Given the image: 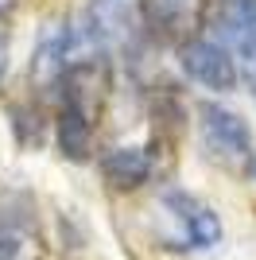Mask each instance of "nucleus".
Returning <instances> with one entry per match:
<instances>
[{
    "label": "nucleus",
    "mask_w": 256,
    "mask_h": 260,
    "mask_svg": "<svg viewBox=\"0 0 256 260\" xmlns=\"http://www.w3.org/2000/svg\"><path fill=\"white\" fill-rule=\"evenodd\" d=\"M159 210L167 214L171 229L163 233V249L171 252H210L221 245V217L194 198L182 186H163L159 190Z\"/></svg>",
    "instance_id": "obj_1"
},
{
    "label": "nucleus",
    "mask_w": 256,
    "mask_h": 260,
    "mask_svg": "<svg viewBox=\"0 0 256 260\" xmlns=\"http://www.w3.org/2000/svg\"><path fill=\"white\" fill-rule=\"evenodd\" d=\"M140 20L159 39H175L190 23V0H140Z\"/></svg>",
    "instance_id": "obj_7"
},
{
    "label": "nucleus",
    "mask_w": 256,
    "mask_h": 260,
    "mask_svg": "<svg viewBox=\"0 0 256 260\" xmlns=\"http://www.w3.org/2000/svg\"><path fill=\"white\" fill-rule=\"evenodd\" d=\"M97 167H101V175H105V183L113 190H140L155 175V155L148 148L120 144V148H105L101 159H97Z\"/></svg>",
    "instance_id": "obj_6"
},
{
    "label": "nucleus",
    "mask_w": 256,
    "mask_h": 260,
    "mask_svg": "<svg viewBox=\"0 0 256 260\" xmlns=\"http://www.w3.org/2000/svg\"><path fill=\"white\" fill-rule=\"evenodd\" d=\"M12 132H16V144L20 148H39L43 144V113L39 105H12Z\"/></svg>",
    "instance_id": "obj_8"
},
{
    "label": "nucleus",
    "mask_w": 256,
    "mask_h": 260,
    "mask_svg": "<svg viewBox=\"0 0 256 260\" xmlns=\"http://www.w3.org/2000/svg\"><path fill=\"white\" fill-rule=\"evenodd\" d=\"M4 70H8V39L0 31V78H4Z\"/></svg>",
    "instance_id": "obj_9"
},
{
    "label": "nucleus",
    "mask_w": 256,
    "mask_h": 260,
    "mask_svg": "<svg viewBox=\"0 0 256 260\" xmlns=\"http://www.w3.org/2000/svg\"><path fill=\"white\" fill-rule=\"evenodd\" d=\"M62 98H58V120H54V136H58V152L66 159H89L93 152V109L85 101L82 93V74H78V66L66 74L62 86Z\"/></svg>",
    "instance_id": "obj_4"
},
{
    "label": "nucleus",
    "mask_w": 256,
    "mask_h": 260,
    "mask_svg": "<svg viewBox=\"0 0 256 260\" xmlns=\"http://www.w3.org/2000/svg\"><path fill=\"white\" fill-rule=\"evenodd\" d=\"M23 198L0 202V260H43V241L31 206H20Z\"/></svg>",
    "instance_id": "obj_5"
},
{
    "label": "nucleus",
    "mask_w": 256,
    "mask_h": 260,
    "mask_svg": "<svg viewBox=\"0 0 256 260\" xmlns=\"http://www.w3.org/2000/svg\"><path fill=\"white\" fill-rule=\"evenodd\" d=\"M198 132H202L206 152L213 155L217 163L233 167V171H245V163L252 159V132H248L245 117L233 113L221 101H198Z\"/></svg>",
    "instance_id": "obj_2"
},
{
    "label": "nucleus",
    "mask_w": 256,
    "mask_h": 260,
    "mask_svg": "<svg viewBox=\"0 0 256 260\" xmlns=\"http://www.w3.org/2000/svg\"><path fill=\"white\" fill-rule=\"evenodd\" d=\"M245 175H248V179H252V183H256V152H252V159L245 163Z\"/></svg>",
    "instance_id": "obj_10"
},
{
    "label": "nucleus",
    "mask_w": 256,
    "mask_h": 260,
    "mask_svg": "<svg viewBox=\"0 0 256 260\" xmlns=\"http://www.w3.org/2000/svg\"><path fill=\"white\" fill-rule=\"evenodd\" d=\"M179 66L194 86L213 89V93H229L241 82L237 58L229 47H221L213 35H190L179 43Z\"/></svg>",
    "instance_id": "obj_3"
}]
</instances>
